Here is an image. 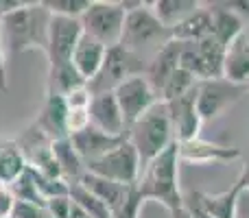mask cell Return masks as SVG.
I'll list each match as a JSON object with an SVG mask.
<instances>
[{
  "instance_id": "cell-1",
  "label": "cell",
  "mask_w": 249,
  "mask_h": 218,
  "mask_svg": "<svg viewBox=\"0 0 249 218\" xmlns=\"http://www.w3.org/2000/svg\"><path fill=\"white\" fill-rule=\"evenodd\" d=\"M51 17L44 2H24L0 17V42L4 55H20L35 48L46 52Z\"/></svg>"
},
{
  "instance_id": "cell-2",
  "label": "cell",
  "mask_w": 249,
  "mask_h": 218,
  "mask_svg": "<svg viewBox=\"0 0 249 218\" xmlns=\"http://www.w3.org/2000/svg\"><path fill=\"white\" fill-rule=\"evenodd\" d=\"M179 146L177 140L166 151L151 159L140 172L136 190L144 201H158L168 212L184 207V194L179 190Z\"/></svg>"
},
{
  "instance_id": "cell-3",
  "label": "cell",
  "mask_w": 249,
  "mask_h": 218,
  "mask_svg": "<svg viewBox=\"0 0 249 218\" xmlns=\"http://www.w3.org/2000/svg\"><path fill=\"white\" fill-rule=\"evenodd\" d=\"M127 140L138 151L142 168L151 159L158 157L162 151H166L175 142V131H173V122L171 116H168L166 103H162V101L155 103L138 122H133V127L127 133Z\"/></svg>"
},
{
  "instance_id": "cell-4",
  "label": "cell",
  "mask_w": 249,
  "mask_h": 218,
  "mask_svg": "<svg viewBox=\"0 0 249 218\" xmlns=\"http://www.w3.org/2000/svg\"><path fill=\"white\" fill-rule=\"evenodd\" d=\"M168 39H171V29H166L158 20V16L151 9V2H144L140 9L127 13L123 37L118 46L136 52L142 59H146L144 52H149V59H151V55L155 50H160Z\"/></svg>"
},
{
  "instance_id": "cell-5",
  "label": "cell",
  "mask_w": 249,
  "mask_h": 218,
  "mask_svg": "<svg viewBox=\"0 0 249 218\" xmlns=\"http://www.w3.org/2000/svg\"><path fill=\"white\" fill-rule=\"evenodd\" d=\"M124 17H127V13H124L121 0L118 2H114V0H92L86 13L79 17V22H81L83 35L96 39L105 48H112L121 44Z\"/></svg>"
},
{
  "instance_id": "cell-6",
  "label": "cell",
  "mask_w": 249,
  "mask_h": 218,
  "mask_svg": "<svg viewBox=\"0 0 249 218\" xmlns=\"http://www.w3.org/2000/svg\"><path fill=\"white\" fill-rule=\"evenodd\" d=\"M146 64L149 61L142 59L140 55L127 50L123 46H112L105 52V61L101 66L99 74L88 83L92 94H101V92H114L121 83L127 79L138 77V74L146 72Z\"/></svg>"
},
{
  "instance_id": "cell-7",
  "label": "cell",
  "mask_w": 249,
  "mask_h": 218,
  "mask_svg": "<svg viewBox=\"0 0 249 218\" xmlns=\"http://www.w3.org/2000/svg\"><path fill=\"white\" fill-rule=\"evenodd\" d=\"M86 172L101 179L114 181V184L123 185H136L142 172V162L138 157V151L129 140L118 144L109 153L101 155L99 159H92L86 164Z\"/></svg>"
},
{
  "instance_id": "cell-8",
  "label": "cell",
  "mask_w": 249,
  "mask_h": 218,
  "mask_svg": "<svg viewBox=\"0 0 249 218\" xmlns=\"http://www.w3.org/2000/svg\"><path fill=\"white\" fill-rule=\"evenodd\" d=\"M245 94H249V85H238V83H232L223 77L210 79V81H199L197 111L203 122L216 120L232 105H236Z\"/></svg>"
},
{
  "instance_id": "cell-9",
  "label": "cell",
  "mask_w": 249,
  "mask_h": 218,
  "mask_svg": "<svg viewBox=\"0 0 249 218\" xmlns=\"http://www.w3.org/2000/svg\"><path fill=\"white\" fill-rule=\"evenodd\" d=\"M114 96H116L118 107L123 111L127 133L133 127V122H138L155 103H160L158 92L151 87V83L146 81L144 74H138V77H131L124 83H121L114 90Z\"/></svg>"
},
{
  "instance_id": "cell-10",
  "label": "cell",
  "mask_w": 249,
  "mask_h": 218,
  "mask_svg": "<svg viewBox=\"0 0 249 218\" xmlns=\"http://www.w3.org/2000/svg\"><path fill=\"white\" fill-rule=\"evenodd\" d=\"M81 37H83V29L79 20L53 16L51 24H48V46H46L48 70H55L70 64L72 52Z\"/></svg>"
},
{
  "instance_id": "cell-11",
  "label": "cell",
  "mask_w": 249,
  "mask_h": 218,
  "mask_svg": "<svg viewBox=\"0 0 249 218\" xmlns=\"http://www.w3.org/2000/svg\"><path fill=\"white\" fill-rule=\"evenodd\" d=\"M197 85H195L188 94L181 96V99H175V101H171V103H166L177 142L197 140L199 131H201L203 120L197 111Z\"/></svg>"
},
{
  "instance_id": "cell-12",
  "label": "cell",
  "mask_w": 249,
  "mask_h": 218,
  "mask_svg": "<svg viewBox=\"0 0 249 218\" xmlns=\"http://www.w3.org/2000/svg\"><path fill=\"white\" fill-rule=\"evenodd\" d=\"M90 124L99 131L107 133V135H127V124H124L123 111L118 107V101L114 92H101V94H92L90 107Z\"/></svg>"
},
{
  "instance_id": "cell-13",
  "label": "cell",
  "mask_w": 249,
  "mask_h": 218,
  "mask_svg": "<svg viewBox=\"0 0 249 218\" xmlns=\"http://www.w3.org/2000/svg\"><path fill=\"white\" fill-rule=\"evenodd\" d=\"M179 146V159L188 164H228L234 159H241L243 153L236 146H225V144H214L208 140H190V142H177Z\"/></svg>"
},
{
  "instance_id": "cell-14",
  "label": "cell",
  "mask_w": 249,
  "mask_h": 218,
  "mask_svg": "<svg viewBox=\"0 0 249 218\" xmlns=\"http://www.w3.org/2000/svg\"><path fill=\"white\" fill-rule=\"evenodd\" d=\"M33 124L51 142L68 137V105H66L64 96L46 92L44 105H42V109H39Z\"/></svg>"
},
{
  "instance_id": "cell-15",
  "label": "cell",
  "mask_w": 249,
  "mask_h": 218,
  "mask_svg": "<svg viewBox=\"0 0 249 218\" xmlns=\"http://www.w3.org/2000/svg\"><path fill=\"white\" fill-rule=\"evenodd\" d=\"M181 50H184V44L177 42V39H168L160 50H155L151 55L149 64H146V81L151 83L155 92L160 96V90L164 87V83L173 77L175 70H179V57H181Z\"/></svg>"
},
{
  "instance_id": "cell-16",
  "label": "cell",
  "mask_w": 249,
  "mask_h": 218,
  "mask_svg": "<svg viewBox=\"0 0 249 218\" xmlns=\"http://www.w3.org/2000/svg\"><path fill=\"white\" fill-rule=\"evenodd\" d=\"M79 185H83L92 197H96L101 203H105L112 214H118L129 203V199L133 197V192H136V185L114 184V181L101 179V177H94V175H90V172H86V175L81 177Z\"/></svg>"
},
{
  "instance_id": "cell-17",
  "label": "cell",
  "mask_w": 249,
  "mask_h": 218,
  "mask_svg": "<svg viewBox=\"0 0 249 218\" xmlns=\"http://www.w3.org/2000/svg\"><path fill=\"white\" fill-rule=\"evenodd\" d=\"M124 140H127V135H121V137L118 135H107V133L94 129L92 124L90 127H86L83 131L70 135V142H72L77 155L83 159V164L92 162V159H99L101 155L109 153V151L116 149L118 144H123Z\"/></svg>"
},
{
  "instance_id": "cell-18",
  "label": "cell",
  "mask_w": 249,
  "mask_h": 218,
  "mask_svg": "<svg viewBox=\"0 0 249 218\" xmlns=\"http://www.w3.org/2000/svg\"><path fill=\"white\" fill-rule=\"evenodd\" d=\"M105 52H107V48H105L103 44H99L96 39H92V37H88V35H83V37L79 39L77 48H74L70 64H72L74 70H77V72L81 74V77L86 79L88 83H90L92 79L99 74L101 66H103Z\"/></svg>"
},
{
  "instance_id": "cell-19",
  "label": "cell",
  "mask_w": 249,
  "mask_h": 218,
  "mask_svg": "<svg viewBox=\"0 0 249 218\" xmlns=\"http://www.w3.org/2000/svg\"><path fill=\"white\" fill-rule=\"evenodd\" d=\"M223 79L238 85H249V37L247 33L238 35L225 50Z\"/></svg>"
},
{
  "instance_id": "cell-20",
  "label": "cell",
  "mask_w": 249,
  "mask_h": 218,
  "mask_svg": "<svg viewBox=\"0 0 249 218\" xmlns=\"http://www.w3.org/2000/svg\"><path fill=\"white\" fill-rule=\"evenodd\" d=\"M193 199L197 201V205L201 207L206 214H210L212 218H236L238 212V199L243 197L241 190L236 185H232L230 190L219 194H208V192H190Z\"/></svg>"
},
{
  "instance_id": "cell-21",
  "label": "cell",
  "mask_w": 249,
  "mask_h": 218,
  "mask_svg": "<svg viewBox=\"0 0 249 218\" xmlns=\"http://www.w3.org/2000/svg\"><path fill=\"white\" fill-rule=\"evenodd\" d=\"M206 4L212 13V33L210 35L228 48L238 35L245 33V22L236 13L230 11V9L221 7L219 2H206Z\"/></svg>"
},
{
  "instance_id": "cell-22",
  "label": "cell",
  "mask_w": 249,
  "mask_h": 218,
  "mask_svg": "<svg viewBox=\"0 0 249 218\" xmlns=\"http://www.w3.org/2000/svg\"><path fill=\"white\" fill-rule=\"evenodd\" d=\"M212 33V13L208 4L203 2L199 11H195L190 17L179 22L177 26L171 29V39H177L181 44H197L206 39Z\"/></svg>"
},
{
  "instance_id": "cell-23",
  "label": "cell",
  "mask_w": 249,
  "mask_h": 218,
  "mask_svg": "<svg viewBox=\"0 0 249 218\" xmlns=\"http://www.w3.org/2000/svg\"><path fill=\"white\" fill-rule=\"evenodd\" d=\"M53 155H55L57 164H59V170H61V175H64V179L68 181L70 185L79 184L81 177L86 175V164H83V159L77 155L70 137L53 142Z\"/></svg>"
},
{
  "instance_id": "cell-24",
  "label": "cell",
  "mask_w": 249,
  "mask_h": 218,
  "mask_svg": "<svg viewBox=\"0 0 249 218\" xmlns=\"http://www.w3.org/2000/svg\"><path fill=\"white\" fill-rule=\"evenodd\" d=\"M201 4L203 2H199V0H153L151 9L166 29H173L179 22H184L186 17H190L195 11H199Z\"/></svg>"
},
{
  "instance_id": "cell-25",
  "label": "cell",
  "mask_w": 249,
  "mask_h": 218,
  "mask_svg": "<svg viewBox=\"0 0 249 218\" xmlns=\"http://www.w3.org/2000/svg\"><path fill=\"white\" fill-rule=\"evenodd\" d=\"M26 168H29L26 159L22 155L20 146L16 144V140L0 142V184L11 185Z\"/></svg>"
},
{
  "instance_id": "cell-26",
  "label": "cell",
  "mask_w": 249,
  "mask_h": 218,
  "mask_svg": "<svg viewBox=\"0 0 249 218\" xmlns=\"http://www.w3.org/2000/svg\"><path fill=\"white\" fill-rule=\"evenodd\" d=\"M88 81L81 74L74 70L72 64H66L61 68L48 70V90L51 94H59V96H68L70 92L79 90V87H86Z\"/></svg>"
},
{
  "instance_id": "cell-27",
  "label": "cell",
  "mask_w": 249,
  "mask_h": 218,
  "mask_svg": "<svg viewBox=\"0 0 249 218\" xmlns=\"http://www.w3.org/2000/svg\"><path fill=\"white\" fill-rule=\"evenodd\" d=\"M197 83H199L197 79H195L193 74H188L186 70H181V68L175 70L173 77L168 79V81L164 83V87L160 90V101H162V103H171V101H175V99H181V96L188 94Z\"/></svg>"
},
{
  "instance_id": "cell-28",
  "label": "cell",
  "mask_w": 249,
  "mask_h": 218,
  "mask_svg": "<svg viewBox=\"0 0 249 218\" xmlns=\"http://www.w3.org/2000/svg\"><path fill=\"white\" fill-rule=\"evenodd\" d=\"M11 190H13V194H16L18 203H29V205L46 207V199L39 194V190H37V185H35L33 177H31L29 168H26V170L22 172L16 181H13Z\"/></svg>"
},
{
  "instance_id": "cell-29",
  "label": "cell",
  "mask_w": 249,
  "mask_h": 218,
  "mask_svg": "<svg viewBox=\"0 0 249 218\" xmlns=\"http://www.w3.org/2000/svg\"><path fill=\"white\" fill-rule=\"evenodd\" d=\"M44 7L48 9L51 16H59V17H79L86 13V9L90 7L92 0H42Z\"/></svg>"
},
{
  "instance_id": "cell-30",
  "label": "cell",
  "mask_w": 249,
  "mask_h": 218,
  "mask_svg": "<svg viewBox=\"0 0 249 218\" xmlns=\"http://www.w3.org/2000/svg\"><path fill=\"white\" fill-rule=\"evenodd\" d=\"M31 177H33L35 185H37L39 194H42L44 199H53V197H64V194H70V184L66 179H53V177H46L42 175V172L33 170V168H29Z\"/></svg>"
},
{
  "instance_id": "cell-31",
  "label": "cell",
  "mask_w": 249,
  "mask_h": 218,
  "mask_svg": "<svg viewBox=\"0 0 249 218\" xmlns=\"http://www.w3.org/2000/svg\"><path fill=\"white\" fill-rule=\"evenodd\" d=\"M72 199L70 194H64V197H53L46 201V212L53 218H70V212H72Z\"/></svg>"
},
{
  "instance_id": "cell-32",
  "label": "cell",
  "mask_w": 249,
  "mask_h": 218,
  "mask_svg": "<svg viewBox=\"0 0 249 218\" xmlns=\"http://www.w3.org/2000/svg\"><path fill=\"white\" fill-rule=\"evenodd\" d=\"M16 205H18V199L13 194L11 185L0 184V218H13Z\"/></svg>"
},
{
  "instance_id": "cell-33",
  "label": "cell",
  "mask_w": 249,
  "mask_h": 218,
  "mask_svg": "<svg viewBox=\"0 0 249 218\" xmlns=\"http://www.w3.org/2000/svg\"><path fill=\"white\" fill-rule=\"evenodd\" d=\"M13 218H53L46 212V207H37V205H29V203H18Z\"/></svg>"
},
{
  "instance_id": "cell-34",
  "label": "cell",
  "mask_w": 249,
  "mask_h": 218,
  "mask_svg": "<svg viewBox=\"0 0 249 218\" xmlns=\"http://www.w3.org/2000/svg\"><path fill=\"white\" fill-rule=\"evenodd\" d=\"M219 4L230 9L232 13H236L243 22H245V17L249 20V0H223V2H219Z\"/></svg>"
},
{
  "instance_id": "cell-35",
  "label": "cell",
  "mask_w": 249,
  "mask_h": 218,
  "mask_svg": "<svg viewBox=\"0 0 249 218\" xmlns=\"http://www.w3.org/2000/svg\"><path fill=\"white\" fill-rule=\"evenodd\" d=\"M184 207L190 212V216H193V218H212L210 214H206V212L197 205V201L193 199V194H190V192L184 194Z\"/></svg>"
},
{
  "instance_id": "cell-36",
  "label": "cell",
  "mask_w": 249,
  "mask_h": 218,
  "mask_svg": "<svg viewBox=\"0 0 249 218\" xmlns=\"http://www.w3.org/2000/svg\"><path fill=\"white\" fill-rule=\"evenodd\" d=\"M234 185H236V188L241 190V194L249 192V159H247L245 164H243V168H241V175H238V179L234 181Z\"/></svg>"
},
{
  "instance_id": "cell-37",
  "label": "cell",
  "mask_w": 249,
  "mask_h": 218,
  "mask_svg": "<svg viewBox=\"0 0 249 218\" xmlns=\"http://www.w3.org/2000/svg\"><path fill=\"white\" fill-rule=\"evenodd\" d=\"M9 83H7V55L2 50V42H0V90L7 92Z\"/></svg>"
},
{
  "instance_id": "cell-38",
  "label": "cell",
  "mask_w": 249,
  "mask_h": 218,
  "mask_svg": "<svg viewBox=\"0 0 249 218\" xmlns=\"http://www.w3.org/2000/svg\"><path fill=\"white\" fill-rule=\"evenodd\" d=\"M22 0H0V17L2 16H7V13H11L13 9H18V7H22Z\"/></svg>"
},
{
  "instance_id": "cell-39",
  "label": "cell",
  "mask_w": 249,
  "mask_h": 218,
  "mask_svg": "<svg viewBox=\"0 0 249 218\" xmlns=\"http://www.w3.org/2000/svg\"><path fill=\"white\" fill-rule=\"evenodd\" d=\"M72 203H74V201H72ZM70 218H92V216L88 214L83 207H79L77 203H74V205H72V212H70Z\"/></svg>"
},
{
  "instance_id": "cell-40",
  "label": "cell",
  "mask_w": 249,
  "mask_h": 218,
  "mask_svg": "<svg viewBox=\"0 0 249 218\" xmlns=\"http://www.w3.org/2000/svg\"><path fill=\"white\" fill-rule=\"evenodd\" d=\"M171 218H193V216H190V212L186 210V207H179V210L171 212Z\"/></svg>"
},
{
  "instance_id": "cell-41",
  "label": "cell",
  "mask_w": 249,
  "mask_h": 218,
  "mask_svg": "<svg viewBox=\"0 0 249 218\" xmlns=\"http://www.w3.org/2000/svg\"><path fill=\"white\" fill-rule=\"evenodd\" d=\"M245 33H247V37H249V31H245Z\"/></svg>"
}]
</instances>
